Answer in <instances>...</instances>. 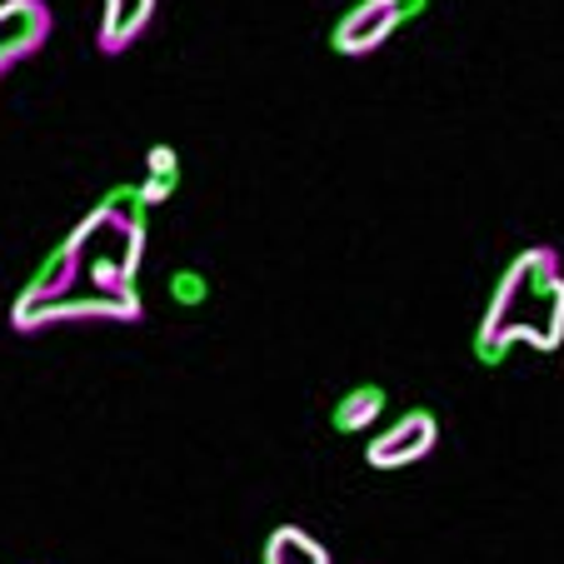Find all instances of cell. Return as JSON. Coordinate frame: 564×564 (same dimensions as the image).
<instances>
[{
	"label": "cell",
	"instance_id": "cell-1",
	"mask_svg": "<svg viewBox=\"0 0 564 564\" xmlns=\"http://www.w3.org/2000/svg\"><path fill=\"white\" fill-rule=\"evenodd\" d=\"M564 335V280L554 275L550 250H524L510 265V275L495 290V305L479 325V360L495 365L510 345L530 340L540 350H554Z\"/></svg>",
	"mask_w": 564,
	"mask_h": 564
},
{
	"label": "cell",
	"instance_id": "cell-2",
	"mask_svg": "<svg viewBox=\"0 0 564 564\" xmlns=\"http://www.w3.org/2000/svg\"><path fill=\"white\" fill-rule=\"evenodd\" d=\"M145 200L135 185H110L96 210L70 230L86 290L75 295H135V275L145 260Z\"/></svg>",
	"mask_w": 564,
	"mask_h": 564
},
{
	"label": "cell",
	"instance_id": "cell-3",
	"mask_svg": "<svg viewBox=\"0 0 564 564\" xmlns=\"http://www.w3.org/2000/svg\"><path fill=\"white\" fill-rule=\"evenodd\" d=\"M425 11H430V0H355L350 11L335 21L330 51L345 55V61L375 55L394 31H400V25H410L415 15H425Z\"/></svg>",
	"mask_w": 564,
	"mask_h": 564
},
{
	"label": "cell",
	"instance_id": "cell-4",
	"mask_svg": "<svg viewBox=\"0 0 564 564\" xmlns=\"http://www.w3.org/2000/svg\"><path fill=\"white\" fill-rule=\"evenodd\" d=\"M435 415L430 410H410V415H400L384 435L370 440V449H365V459H370L375 469H405L415 465V459H425L430 449H435Z\"/></svg>",
	"mask_w": 564,
	"mask_h": 564
},
{
	"label": "cell",
	"instance_id": "cell-5",
	"mask_svg": "<svg viewBox=\"0 0 564 564\" xmlns=\"http://www.w3.org/2000/svg\"><path fill=\"white\" fill-rule=\"evenodd\" d=\"M51 41L45 0H0V75Z\"/></svg>",
	"mask_w": 564,
	"mask_h": 564
},
{
	"label": "cell",
	"instance_id": "cell-6",
	"mask_svg": "<svg viewBox=\"0 0 564 564\" xmlns=\"http://www.w3.org/2000/svg\"><path fill=\"white\" fill-rule=\"evenodd\" d=\"M160 0H106L100 6V31H96V51L100 55H126L140 35L150 31Z\"/></svg>",
	"mask_w": 564,
	"mask_h": 564
},
{
	"label": "cell",
	"instance_id": "cell-7",
	"mask_svg": "<svg viewBox=\"0 0 564 564\" xmlns=\"http://www.w3.org/2000/svg\"><path fill=\"white\" fill-rule=\"evenodd\" d=\"M260 560L265 564H330V550H325L315 534L300 530V524H280V530H270Z\"/></svg>",
	"mask_w": 564,
	"mask_h": 564
},
{
	"label": "cell",
	"instance_id": "cell-8",
	"mask_svg": "<svg viewBox=\"0 0 564 564\" xmlns=\"http://www.w3.org/2000/svg\"><path fill=\"white\" fill-rule=\"evenodd\" d=\"M175 185H181V155H175V145H150L145 150V181L135 185L140 200H145V210L171 200Z\"/></svg>",
	"mask_w": 564,
	"mask_h": 564
},
{
	"label": "cell",
	"instance_id": "cell-9",
	"mask_svg": "<svg viewBox=\"0 0 564 564\" xmlns=\"http://www.w3.org/2000/svg\"><path fill=\"white\" fill-rule=\"evenodd\" d=\"M380 410H384V390H380V384H355L350 394H340V405H335L330 425L340 430V435H355V430L375 425V420H380Z\"/></svg>",
	"mask_w": 564,
	"mask_h": 564
},
{
	"label": "cell",
	"instance_id": "cell-10",
	"mask_svg": "<svg viewBox=\"0 0 564 564\" xmlns=\"http://www.w3.org/2000/svg\"><path fill=\"white\" fill-rule=\"evenodd\" d=\"M171 300L175 305H205L210 300V280L200 270H175L171 275Z\"/></svg>",
	"mask_w": 564,
	"mask_h": 564
}]
</instances>
